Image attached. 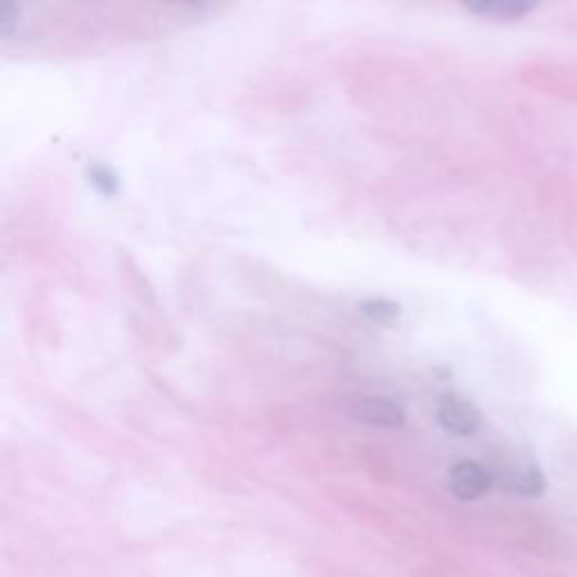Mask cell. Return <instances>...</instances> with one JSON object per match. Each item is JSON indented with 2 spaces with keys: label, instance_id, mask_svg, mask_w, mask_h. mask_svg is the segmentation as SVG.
<instances>
[{
  "label": "cell",
  "instance_id": "obj_1",
  "mask_svg": "<svg viewBox=\"0 0 577 577\" xmlns=\"http://www.w3.org/2000/svg\"><path fill=\"white\" fill-rule=\"evenodd\" d=\"M348 411L352 420L381 429H400L406 422L404 409L389 398H357Z\"/></svg>",
  "mask_w": 577,
  "mask_h": 577
},
{
  "label": "cell",
  "instance_id": "obj_2",
  "mask_svg": "<svg viewBox=\"0 0 577 577\" xmlns=\"http://www.w3.org/2000/svg\"><path fill=\"white\" fill-rule=\"evenodd\" d=\"M437 420L444 431L461 437L474 435L481 426L478 411L470 402L454 395H446L437 402Z\"/></svg>",
  "mask_w": 577,
  "mask_h": 577
},
{
  "label": "cell",
  "instance_id": "obj_3",
  "mask_svg": "<svg viewBox=\"0 0 577 577\" xmlns=\"http://www.w3.org/2000/svg\"><path fill=\"white\" fill-rule=\"evenodd\" d=\"M449 487L461 501H478L492 490V476L483 465L463 461L449 472Z\"/></svg>",
  "mask_w": 577,
  "mask_h": 577
},
{
  "label": "cell",
  "instance_id": "obj_4",
  "mask_svg": "<svg viewBox=\"0 0 577 577\" xmlns=\"http://www.w3.org/2000/svg\"><path fill=\"white\" fill-rule=\"evenodd\" d=\"M467 10L490 19H522L533 10V6L524 3V0H478V3H470Z\"/></svg>",
  "mask_w": 577,
  "mask_h": 577
},
{
  "label": "cell",
  "instance_id": "obj_5",
  "mask_svg": "<svg viewBox=\"0 0 577 577\" xmlns=\"http://www.w3.org/2000/svg\"><path fill=\"white\" fill-rule=\"evenodd\" d=\"M505 485L509 492H517L522 496H537L544 492V476L535 467H528V470L512 472Z\"/></svg>",
  "mask_w": 577,
  "mask_h": 577
},
{
  "label": "cell",
  "instance_id": "obj_6",
  "mask_svg": "<svg viewBox=\"0 0 577 577\" xmlns=\"http://www.w3.org/2000/svg\"><path fill=\"white\" fill-rule=\"evenodd\" d=\"M361 311L372 323H393L400 316V307L389 300H368L361 305Z\"/></svg>",
  "mask_w": 577,
  "mask_h": 577
},
{
  "label": "cell",
  "instance_id": "obj_7",
  "mask_svg": "<svg viewBox=\"0 0 577 577\" xmlns=\"http://www.w3.org/2000/svg\"><path fill=\"white\" fill-rule=\"evenodd\" d=\"M21 23V8L10 0L0 3V37H12Z\"/></svg>",
  "mask_w": 577,
  "mask_h": 577
},
{
  "label": "cell",
  "instance_id": "obj_8",
  "mask_svg": "<svg viewBox=\"0 0 577 577\" xmlns=\"http://www.w3.org/2000/svg\"><path fill=\"white\" fill-rule=\"evenodd\" d=\"M89 178H91V183L102 192V195H106V197L117 195V178H115V174L109 172L106 167H93V169L89 172Z\"/></svg>",
  "mask_w": 577,
  "mask_h": 577
}]
</instances>
